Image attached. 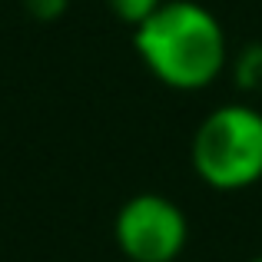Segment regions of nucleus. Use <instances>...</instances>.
<instances>
[{"label":"nucleus","instance_id":"obj_1","mask_svg":"<svg viewBox=\"0 0 262 262\" xmlns=\"http://www.w3.org/2000/svg\"><path fill=\"white\" fill-rule=\"evenodd\" d=\"M143 67L169 90H206L229 63L226 30L209 7L196 0H166L133 30Z\"/></svg>","mask_w":262,"mask_h":262},{"label":"nucleus","instance_id":"obj_2","mask_svg":"<svg viewBox=\"0 0 262 262\" xmlns=\"http://www.w3.org/2000/svg\"><path fill=\"white\" fill-rule=\"evenodd\" d=\"M192 169L219 192L256 186L262 179V113L249 103L216 106L192 136Z\"/></svg>","mask_w":262,"mask_h":262},{"label":"nucleus","instance_id":"obj_3","mask_svg":"<svg viewBox=\"0 0 262 262\" xmlns=\"http://www.w3.org/2000/svg\"><path fill=\"white\" fill-rule=\"evenodd\" d=\"M113 236L129 262H176L189 243V223L169 196L140 192L120 206Z\"/></svg>","mask_w":262,"mask_h":262},{"label":"nucleus","instance_id":"obj_4","mask_svg":"<svg viewBox=\"0 0 262 262\" xmlns=\"http://www.w3.org/2000/svg\"><path fill=\"white\" fill-rule=\"evenodd\" d=\"M232 80L246 93H262V43H249L232 60Z\"/></svg>","mask_w":262,"mask_h":262},{"label":"nucleus","instance_id":"obj_5","mask_svg":"<svg viewBox=\"0 0 262 262\" xmlns=\"http://www.w3.org/2000/svg\"><path fill=\"white\" fill-rule=\"evenodd\" d=\"M163 4H166V0H106V7L113 10V17L123 20V24H129L133 30L143 24V20L153 17Z\"/></svg>","mask_w":262,"mask_h":262},{"label":"nucleus","instance_id":"obj_6","mask_svg":"<svg viewBox=\"0 0 262 262\" xmlns=\"http://www.w3.org/2000/svg\"><path fill=\"white\" fill-rule=\"evenodd\" d=\"M27 10L40 20H53L67 10V0H27Z\"/></svg>","mask_w":262,"mask_h":262},{"label":"nucleus","instance_id":"obj_7","mask_svg":"<svg viewBox=\"0 0 262 262\" xmlns=\"http://www.w3.org/2000/svg\"><path fill=\"white\" fill-rule=\"evenodd\" d=\"M249 262H262V256H256V259H249Z\"/></svg>","mask_w":262,"mask_h":262}]
</instances>
